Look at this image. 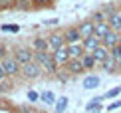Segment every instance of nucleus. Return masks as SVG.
<instances>
[{
	"label": "nucleus",
	"mask_w": 121,
	"mask_h": 113,
	"mask_svg": "<svg viewBox=\"0 0 121 113\" xmlns=\"http://www.w3.org/2000/svg\"><path fill=\"white\" fill-rule=\"evenodd\" d=\"M34 61H38L40 68L46 70L48 74H58V64L54 60L52 52H34Z\"/></svg>",
	"instance_id": "obj_1"
},
{
	"label": "nucleus",
	"mask_w": 121,
	"mask_h": 113,
	"mask_svg": "<svg viewBox=\"0 0 121 113\" xmlns=\"http://www.w3.org/2000/svg\"><path fill=\"white\" fill-rule=\"evenodd\" d=\"M22 74H24V78H28V79H36V78H40V74H42V68H40L38 61H30V64L22 65Z\"/></svg>",
	"instance_id": "obj_2"
},
{
	"label": "nucleus",
	"mask_w": 121,
	"mask_h": 113,
	"mask_svg": "<svg viewBox=\"0 0 121 113\" xmlns=\"http://www.w3.org/2000/svg\"><path fill=\"white\" fill-rule=\"evenodd\" d=\"M2 65H4L6 75H18L20 71H22V65L16 61V58H4L2 60Z\"/></svg>",
	"instance_id": "obj_3"
},
{
	"label": "nucleus",
	"mask_w": 121,
	"mask_h": 113,
	"mask_svg": "<svg viewBox=\"0 0 121 113\" xmlns=\"http://www.w3.org/2000/svg\"><path fill=\"white\" fill-rule=\"evenodd\" d=\"M82 46H83V50H85V54H91V52H95V50L101 46V38H97V36H89V38H85V40H82Z\"/></svg>",
	"instance_id": "obj_4"
},
{
	"label": "nucleus",
	"mask_w": 121,
	"mask_h": 113,
	"mask_svg": "<svg viewBox=\"0 0 121 113\" xmlns=\"http://www.w3.org/2000/svg\"><path fill=\"white\" fill-rule=\"evenodd\" d=\"M14 58H16V61H18L20 65H24V64L34 61V52H30L28 48H18L16 54H14Z\"/></svg>",
	"instance_id": "obj_5"
},
{
	"label": "nucleus",
	"mask_w": 121,
	"mask_h": 113,
	"mask_svg": "<svg viewBox=\"0 0 121 113\" xmlns=\"http://www.w3.org/2000/svg\"><path fill=\"white\" fill-rule=\"evenodd\" d=\"M48 44H50V50H52V52H56V50L64 48V46H68V44H65L64 34H60V32H56V34L50 36V38H48Z\"/></svg>",
	"instance_id": "obj_6"
},
{
	"label": "nucleus",
	"mask_w": 121,
	"mask_h": 113,
	"mask_svg": "<svg viewBox=\"0 0 121 113\" xmlns=\"http://www.w3.org/2000/svg\"><path fill=\"white\" fill-rule=\"evenodd\" d=\"M52 56H54V60H56L58 65H68V61L72 60V58H69V52H68V46H64V48L52 52Z\"/></svg>",
	"instance_id": "obj_7"
},
{
	"label": "nucleus",
	"mask_w": 121,
	"mask_h": 113,
	"mask_svg": "<svg viewBox=\"0 0 121 113\" xmlns=\"http://www.w3.org/2000/svg\"><path fill=\"white\" fill-rule=\"evenodd\" d=\"M78 30H79L82 40H85V38H89V36L95 34V24L91 22V20H85V22H82V24L78 26Z\"/></svg>",
	"instance_id": "obj_8"
},
{
	"label": "nucleus",
	"mask_w": 121,
	"mask_h": 113,
	"mask_svg": "<svg viewBox=\"0 0 121 113\" xmlns=\"http://www.w3.org/2000/svg\"><path fill=\"white\" fill-rule=\"evenodd\" d=\"M65 70H68L72 75L82 74V71L85 70V68H83V64H82V58H72V60L68 61V65H65Z\"/></svg>",
	"instance_id": "obj_9"
},
{
	"label": "nucleus",
	"mask_w": 121,
	"mask_h": 113,
	"mask_svg": "<svg viewBox=\"0 0 121 113\" xmlns=\"http://www.w3.org/2000/svg\"><path fill=\"white\" fill-rule=\"evenodd\" d=\"M119 40H121V36L117 34V32H109L107 36H105V38H101V46H105V48L107 50H111V48H115V46L119 44Z\"/></svg>",
	"instance_id": "obj_10"
},
{
	"label": "nucleus",
	"mask_w": 121,
	"mask_h": 113,
	"mask_svg": "<svg viewBox=\"0 0 121 113\" xmlns=\"http://www.w3.org/2000/svg\"><path fill=\"white\" fill-rule=\"evenodd\" d=\"M64 38H65V44H79L82 42V36H79V30L78 28H68L64 32Z\"/></svg>",
	"instance_id": "obj_11"
},
{
	"label": "nucleus",
	"mask_w": 121,
	"mask_h": 113,
	"mask_svg": "<svg viewBox=\"0 0 121 113\" xmlns=\"http://www.w3.org/2000/svg\"><path fill=\"white\" fill-rule=\"evenodd\" d=\"M91 56H93V58H95V61H97V64L101 65L103 61L107 60V58H109V50L105 48V46H99V48L95 50V52H91Z\"/></svg>",
	"instance_id": "obj_12"
},
{
	"label": "nucleus",
	"mask_w": 121,
	"mask_h": 113,
	"mask_svg": "<svg viewBox=\"0 0 121 113\" xmlns=\"http://www.w3.org/2000/svg\"><path fill=\"white\" fill-rule=\"evenodd\" d=\"M107 24L111 26L113 32H121V12H113L111 16L107 18Z\"/></svg>",
	"instance_id": "obj_13"
},
{
	"label": "nucleus",
	"mask_w": 121,
	"mask_h": 113,
	"mask_svg": "<svg viewBox=\"0 0 121 113\" xmlns=\"http://www.w3.org/2000/svg\"><path fill=\"white\" fill-rule=\"evenodd\" d=\"M68 52H69V58H83L85 50L82 44H69L68 46Z\"/></svg>",
	"instance_id": "obj_14"
},
{
	"label": "nucleus",
	"mask_w": 121,
	"mask_h": 113,
	"mask_svg": "<svg viewBox=\"0 0 121 113\" xmlns=\"http://www.w3.org/2000/svg\"><path fill=\"white\" fill-rule=\"evenodd\" d=\"M32 48H34V52H48V50H50V44H48L46 38H36V40L32 42Z\"/></svg>",
	"instance_id": "obj_15"
},
{
	"label": "nucleus",
	"mask_w": 121,
	"mask_h": 113,
	"mask_svg": "<svg viewBox=\"0 0 121 113\" xmlns=\"http://www.w3.org/2000/svg\"><path fill=\"white\" fill-rule=\"evenodd\" d=\"M109 32H111V26L107 22H101V24H95V36L97 38H105Z\"/></svg>",
	"instance_id": "obj_16"
},
{
	"label": "nucleus",
	"mask_w": 121,
	"mask_h": 113,
	"mask_svg": "<svg viewBox=\"0 0 121 113\" xmlns=\"http://www.w3.org/2000/svg\"><path fill=\"white\" fill-rule=\"evenodd\" d=\"M97 85H99V78L97 75H87V78L83 79V87L85 89H95Z\"/></svg>",
	"instance_id": "obj_17"
},
{
	"label": "nucleus",
	"mask_w": 121,
	"mask_h": 113,
	"mask_svg": "<svg viewBox=\"0 0 121 113\" xmlns=\"http://www.w3.org/2000/svg\"><path fill=\"white\" fill-rule=\"evenodd\" d=\"M82 64H83V68L85 70H91L95 64H97V61H95V58L91 54H83V58H82Z\"/></svg>",
	"instance_id": "obj_18"
},
{
	"label": "nucleus",
	"mask_w": 121,
	"mask_h": 113,
	"mask_svg": "<svg viewBox=\"0 0 121 113\" xmlns=\"http://www.w3.org/2000/svg\"><path fill=\"white\" fill-rule=\"evenodd\" d=\"M40 99L44 101V103H48V105H52V103H56V95H54V91H44V93H40Z\"/></svg>",
	"instance_id": "obj_19"
},
{
	"label": "nucleus",
	"mask_w": 121,
	"mask_h": 113,
	"mask_svg": "<svg viewBox=\"0 0 121 113\" xmlns=\"http://www.w3.org/2000/svg\"><path fill=\"white\" fill-rule=\"evenodd\" d=\"M68 103H69V101H68V97H60V99L56 101V113H64L65 109H68Z\"/></svg>",
	"instance_id": "obj_20"
},
{
	"label": "nucleus",
	"mask_w": 121,
	"mask_h": 113,
	"mask_svg": "<svg viewBox=\"0 0 121 113\" xmlns=\"http://www.w3.org/2000/svg\"><path fill=\"white\" fill-rule=\"evenodd\" d=\"M115 65H117V60H113L111 56H109V58L101 64V68H103L105 71H113V70H115Z\"/></svg>",
	"instance_id": "obj_21"
},
{
	"label": "nucleus",
	"mask_w": 121,
	"mask_h": 113,
	"mask_svg": "<svg viewBox=\"0 0 121 113\" xmlns=\"http://www.w3.org/2000/svg\"><path fill=\"white\" fill-rule=\"evenodd\" d=\"M101 103H93V101H89L87 105H85V111H89V113H101Z\"/></svg>",
	"instance_id": "obj_22"
},
{
	"label": "nucleus",
	"mask_w": 121,
	"mask_h": 113,
	"mask_svg": "<svg viewBox=\"0 0 121 113\" xmlns=\"http://www.w3.org/2000/svg\"><path fill=\"white\" fill-rule=\"evenodd\" d=\"M109 56H111L113 60H121V44H117L115 48L109 50Z\"/></svg>",
	"instance_id": "obj_23"
},
{
	"label": "nucleus",
	"mask_w": 121,
	"mask_h": 113,
	"mask_svg": "<svg viewBox=\"0 0 121 113\" xmlns=\"http://www.w3.org/2000/svg\"><path fill=\"white\" fill-rule=\"evenodd\" d=\"M2 32H12V34H16V32H20V26H16V24H4V26H2Z\"/></svg>",
	"instance_id": "obj_24"
},
{
	"label": "nucleus",
	"mask_w": 121,
	"mask_h": 113,
	"mask_svg": "<svg viewBox=\"0 0 121 113\" xmlns=\"http://www.w3.org/2000/svg\"><path fill=\"white\" fill-rule=\"evenodd\" d=\"M119 93H121V87H113V89H109L107 93L103 95V99H111V97H117Z\"/></svg>",
	"instance_id": "obj_25"
},
{
	"label": "nucleus",
	"mask_w": 121,
	"mask_h": 113,
	"mask_svg": "<svg viewBox=\"0 0 121 113\" xmlns=\"http://www.w3.org/2000/svg\"><path fill=\"white\" fill-rule=\"evenodd\" d=\"M91 22H93V24H101V22H105V14H103V12H95L93 16H91Z\"/></svg>",
	"instance_id": "obj_26"
},
{
	"label": "nucleus",
	"mask_w": 121,
	"mask_h": 113,
	"mask_svg": "<svg viewBox=\"0 0 121 113\" xmlns=\"http://www.w3.org/2000/svg\"><path fill=\"white\" fill-rule=\"evenodd\" d=\"M56 75H58V79H60V81H68L72 74H69V71H58Z\"/></svg>",
	"instance_id": "obj_27"
},
{
	"label": "nucleus",
	"mask_w": 121,
	"mask_h": 113,
	"mask_svg": "<svg viewBox=\"0 0 121 113\" xmlns=\"http://www.w3.org/2000/svg\"><path fill=\"white\" fill-rule=\"evenodd\" d=\"M28 99L34 103V101H38V99H40V93H38V91H34V89H30V91H28Z\"/></svg>",
	"instance_id": "obj_28"
},
{
	"label": "nucleus",
	"mask_w": 121,
	"mask_h": 113,
	"mask_svg": "<svg viewBox=\"0 0 121 113\" xmlns=\"http://www.w3.org/2000/svg\"><path fill=\"white\" fill-rule=\"evenodd\" d=\"M16 8H20V10L30 8V0H18V2H16Z\"/></svg>",
	"instance_id": "obj_29"
},
{
	"label": "nucleus",
	"mask_w": 121,
	"mask_h": 113,
	"mask_svg": "<svg viewBox=\"0 0 121 113\" xmlns=\"http://www.w3.org/2000/svg\"><path fill=\"white\" fill-rule=\"evenodd\" d=\"M119 107H121V99H119V101H115V103H109V105H107V111H113V109H119Z\"/></svg>",
	"instance_id": "obj_30"
},
{
	"label": "nucleus",
	"mask_w": 121,
	"mask_h": 113,
	"mask_svg": "<svg viewBox=\"0 0 121 113\" xmlns=\"http://www.w3.org/2000/svg\"><path fill=\"white\" fill-rule=\"evenodd\" d=\"M16 4V0H0V6H12Z\"/></svg>",
	"instance_id": "obj_31"
},
{
	"label": "nucleus",
	"mask_w": 121,
	"mask_h": 113,
	"mask_svg": "<svg viewBox=\"0 0 121 113\" xmlns=\"http://www.w3.org/2000/svg\"><path fill=\"white\" fill-rule=\"evenodd\" d=\"M4 78H6V71H4V65L0 61V81H4Z\"/></svg>",
	"instance_id": "obj_32"
},
{
	"label": "nucleus",
	"mask_w": 121,
	"mask_h": 113,
	"mask_svg": "<svg viewBox=\"0 0 121 113\" xmlns=\"http://www.w3.org/2000/svg\"><path fill=\"white\" fill-rule=\"evenodd\" d=\"M44 24H58V20H56V18H52V20H46Z\"/></svg>",
	"instance_id": "obj_33"
},
{
	"label": "nucleus",
	"mask_w": 121,
	"mask_h": 113,
	"mask_svg": "<svg viewBox=\"0 0 121 113\" xmlns=\"http://www.w3.org/2000/svg\"><path fill=\"white\" fill-rule=\"evenodd\" d=\"M117 65H119V68H121V60H117Z\"/></svg>",
	"instance_id": "obj_34"
},
{
	"label": "nucleus",
	"mask_w": 121,
	"mask_h": 113,
	"mask_svg": "<svg viewBox=\"0 0 121 113\" xmlns=\"http://www.w3.org/2000/svg\"><path fill=\"white\" fill-rule=\"evenodd\" d=\"M119 44H121V40H119Z\"/></svg>",
	"instance_id": "obj_35"
}]
</instances>
